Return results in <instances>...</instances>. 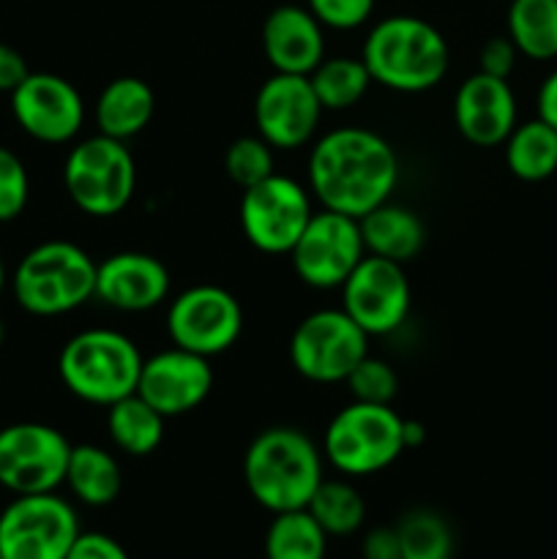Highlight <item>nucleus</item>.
I'll return each instance as SVG.
<instances>
[{"instance_id":"nucleus-4","label":"nucleus","mask_w":557,"mask_h":559,"mask_svg":"<svg viewBox=\"0 0 557 559\" xmlns=\"http://www.w3.org/2000/svg\"><path fill=\"white\" fill-rule=\"evenodd\" d=\"M98 262L71 240H44L27 249L11 271L9 289L25 314L63 317L96 298Z\"/></svg>"},{"instance_id":"nucleus-27","label":"nucleus","mask_w":557,"mask_h":559,"mask_svg":"<svg viewBox=\"0 0 557 559\" xmlns=\"http://www.w3.org/2000/svg\"><path fill=\"white\" fill-rule=\"evenodd\" d=\"M309 82L325 112H344V109L358 107L369 87L375 85L364 60L349 58V55H333L322 60L309 74Z\"/></svg>"},{"instance_id":"nucleus-24","label":"nucleus","mask_w":557,"mask_h":559,"mask_svg":"<svg viewBox=\"0 0 557 559\" xmlns=\"http://www.w3.org/2000/svg\"><path fill=\"white\" fill-rule=\"evenodd\" d=\"M164 424L167 418L156 407H151L140 393H131L107 407L109 440L126 456H151L162 445Z\"/></svg>"},{"instance_id":"nucleus-9","label":"nucleus","mask_w":557,"mask_h":559,"mask_svg":"<svg viewBox=\"0 0 557 559\" xmlns=\"http://www.w3.org/2000/svg\"><path fill=\"white\" fill-rule=\"evenodd\" d=\"M369 355V336L347 311L320 309L298 322L289 336V364L304 380L339 385Z\"/></svg>"},{"instance_id":"nucleus-20","label":"nucleus","mask_w":557,"mask_h":559,"mask_svg":"<svg viewBox=\"0 0 557 559\" xmlns=\"http://www.w3.org/2000/svg\"><path fill=\"white\" fill-rule=\"evenodd\" d=\"M262 52L276 74L309 76L325 60V27L306 5L284 3L262 22Z\"/></svg>"},{"instance_id":"nucleus-26","label":"nucleus","mask_w":557,"mask_h":559,"mask_svg":"<svg viewBox=\"0 0 557 559\" xmlns=\"http://www.w3.org/2000/svg\"><path fill=\"white\" fill-rule=\"evenodd\" d=\"M506 25L519 55L530 60L557 58V0H511Z\"/></svg>"},{"instance_id":"nucleus-12","label":"nucleus","mask_w":557,"mask_h":559,"mask_svg":"<svg viewBox=\"0 0 557 559\" xmlns=\"http://www.w3.org/2000/svg\"><path fill=\"white\" fill-rule=\"evenodd\" d=\"M167 333L175 347L216 358L233 349L244 333V309L229 289L197 284L169 300Z\"/></svg>"},{"instance_id":"nucleus-33","label":"nucleus","mask_w":557,"mask_h":559,"mask_svg":"<svg viewBox=\"0 0 557 559\" xmlns=\"http://www.w3.org/2000/svg\"><path fill=\"white\" fill-rule=\"evenodd\" d=\"M31 202V175L11 147L0 145V224L16 222Z\"/></svg>"},{"instance_id":"nucleus-14","label":"nucleus","mask_w":557,"mask_h":559,"mask_svg":"<svg viewBox=\"0 0 557 559\" xmlns=\"http://www.w3.org/2000/svg\"><path fill=\"white\" fill-rule=\"evenodd\" d=\"M342 309L366 336H391L407 322L413 289L404 265L366 254L339 287Z\"/></svg>"},{"instance_id":"nucleus-29","label":"nucleus","mask_w":557,"mask_h":559,"mask_svg":"<svg viewBox=\"0 0 557 559\" xmlns=\"http://www.w3.org/2000/svg\"><path fill=\"white\" fill-rule=\"evenodd\" d=\"M328 535L306 508L273 513L265 533V559H325Z\"/></svg>"},{"instance_id":"nucleus-11","label":"nucleus","mask_w":557,"mask_h":559,"mask_svg":"<svg viewBox=\"0 0 557 559\" xmlns=\"http://www.w3.org/2000/svg\"><path fill=\"white\" fill-rule=\"evenodd\" d=\"M71 442L60 429L20 420L0 429V489L16 495H47L66 480Z\"/></svg>"},{"instance_id":"nucleus-23","label":"nucleus","mask_w":557,"mask_h":559,"mask_svg":"<svg viewBox=\"0 0 557 559\" xmlns=\"http://www.w3.org/2000/svg\"><path fill=\"white\" fill-rule=\"evenodd\" d=\"M66 489L76 502L87 508H104L115 502L123 489L120 462L102 445H71L69 467H66Z\"/></svg>"},{"instance_id":"nucleus-15","label":"nucleus","mask_w":557,"mask_h":559,"mask_svg":"<svg viewBox=\"0 0 557 559\" xmlns=\"http://www.w3.org/2000/svg\"><path fill=\"white\" fill-rule=\"evenodd\" d=\"M9 104L22 134L42 145H69L85 126V98L74 82L52 71H31Z\"/></svg>"},{"instance_id":"nucleus-38","label":"nucleus","mask_w":557,"mask_h":559,"mask_svg":"<svg viewBox=\"0 0 557 559\" xmlns=\"http://www.w3.org/2000/svg\"><path fill=\"white\" fill-rule=\"evenodd\" d=\"M27 74H31V69H27L25 55L0 41V93L11 96L25 82Z\"/></svg>"},{"instance_id":"nucleus-42","label":"nucleus","mask_w":557,"mask_h":559,"mask_svg":"<svg viewBox=\"0 0 557 559\" xmlns=\"http://www.w3.org/2000/svg\"><path fill=\"white\" fill-rule=\"evenodd\" d=\"M5 344V322H3V317H0V347H3Z\"/></svg>"},{"instance_id":"nucleus-18","label":"nucleus","mask_w":557,"mask_h":559,"mask_svg":"<svg viewBox=\"0 0 557 559\" xmlns=\"http://www.w3.org/2000/svg\"><path fill=\"white\" fill-rule=\"evenodd\" d=\"M519 107L508 80L484 71L470 74L453 96V123L475 147H497L519 123Z\"/></svg>"},{"instance_id":"nucleus-40","label":"nucleus","mask_w":557,"mask_h":559,"mask_svg":"<svg viewBox=\"0 0 557 559\" xmlns=\"http://www.w3.org/2000/svg\"><path fill=\"white\" fill-rule=\"evenodd\" d=\"M404 448L407 451H415V448H420L426 442V426L420 424V420H407L404 418Z\"/></svg>"},{"instance_id":"nucleus-34","label":"nucleus","mask_w":557,"mask_h":559,"mask_svg":"<svg viewBox=\"0 0 557 559\" xmlns=\"http://www.w3.org/2000/svg\"><path fill=\"white\" fill-rule=\"evenodd\" d=\"M306 9L328 31H355L369 22L375 0H306Z\"/></svg>"},{"instance_id":"nucleus-39","label":"nucleus","mask_w":557,"mask_h":559,"mask_svg":"<svg viewBox=\"0 0 557 559\" xmlns=\"http://www.w3.org/2000/svg\"><path fill=\"white\" fill-rule=\"evenodd\" d=\"M535 109H538V118L557 131V69L541 82L538 96H535Z\"/></svg>"},{"instance_id":"nucleus-3","label":"nucleus","mask_w":557,"mask_h":559,"mask_svg":"<svg viewBox=\"0 0 557 559\" xmlns=\"http://www.w3.org/2000/svg\"><path fill=\"white\" fill-rule=\"evenodd\" d=\"M360 60L375 85L393 93H426L446 80L451 49L431 22L393 14L369 27Z\"/></svg>"},{"instance_id":"nucleus-13","label":"nucleus","mask_w":557,"mask_h":559,"mask_svg":"<svg viewBox=\"0 0 557 559\" xmlns=\"http://www.w3.org/2000/svg\"><path fill=\"white\" fill-rule=\"evenodd\" d=\"M287 257L306 287L339 289L366 257L360 222L325 207L315 211Z\"/></svg>"},{"instance_id":"nucleus-21","label":"nucleus","mask_w":557,"mask_h":559,"mask_svg":"<svg viewBox=\"0 0 557 559\" xmlns=\"http://www.w3.org/2000/svg\"><path fill=\"white\" fill-rule=\"evenodd\" d=\"M153 112H156L153 87L140 76H118L98 93L93 104V123L98 134L129 142L131 136L147 129Z\"/></svg>"},{"instance_id":"nucleus-6","label":"nucleus","mask_w":557,"mask_h":559,"mask_svg":"<svg viewBox=\"0 0 557 559\" xmlns=\"http://www.w3.org/2000/svg\"><path fill=\"white\" fill-rule=\"evenodd\" d=\"M404 418L391 404L349 402L322 435V456L344 478H366L391 467L404 448Z\"/></svg>"},{"instance_id":"nucleus-25","label":"nucleus","mask_w":557,"mask_h":559,"mask_svg":"<svg viewBox=\"0 0 557 559\" xmlns=\"http://www.w3.org/2000/svg\"><path fill=\"white\" fill-rule=\"evenodd\" d=\"M506 145V167L524 183H541L557 173V131L541 118L513 126Z\"/></svg>"},{"instance_id":"nucleus-1","label":"nucleus","mask_w":557,"mask_h":559,"mask_svg":"<svg viewBox=\"0 0 557 559\" xmlns=\"http://www.w3.org/2000/svg\"><path fill=\"white\" fill-rule=\"evenodd\" d=\"M399 156L391 142L364 126H339L311 142L306 189L320 207L364 218L391 200Z\"/></svg>"},{"instance_id":"nucleus-16","label":"nucleus","mask_w":557,"mask_h":559,"mask_svg":"<svg viewBox=\"0 0 557 559\" xmlns=\"http://www.w3.org/2000/svg\"><path fill=\"white\" fill-rule=\"evenodd\" d=\"M322 112L309 76L300 74L273 71L254 96L257 134L273 151H298L315 142Z\"/></svg>"},{"instance_id":"nucleus-32","label":"nucleus","mask_w":557,"mask_h":559,"mask_svg":"<svg viewBox=\"0 0 557 559\" xmlns=\"http://www.w3.org/2000/svg\"><path fill=\"white\" fill-rule=\"evenodd\" d=\"M344 385L349 388L353 402L393 404V399H396L399 393V374L393 371V366L386 364L382 358L366 355V358L349 371Z\"/></svg>"},{"instance_id":"nucleus-10","label":"nucleus","mask_w":557,"mask_h":559,"mask_svg":"<svg viewBox=\"0 0 557 559\" xmlns=\"http://www.w3.org/2000/svg\"><path fill=\"white\" fill-rule=\"evenodd\" d=\"M311 216V191L289 175L278 173L244 189L238 207L244 238L257 251L273 257L293 251Z\"/></svg>"},{"instance_id":"nucleus-28","label":"nucleus","mask_w":557,"mask_h":559,"mask_svg":"<svg viewBox=\"0 0 557 559\" xmlns=\"http://www.w3.org/2000/svg\"><path fill=\"white\" fill-rule=\"evenodd\" d=\"M306 511L325 530L328 538H349L366 524V500L347 478H325L311 495Z\"/></svg>"},{"instance_id":"nucleus-41","label":"nucleus","mask_w":557,"mask_h":559,"mask_svg":"<svg viewBox=\"0 0 557 559\" xmlns=\"http://www.w3.org/2000/svg\"><path fill=\"white\" fill-rule=\"evenodd\" d=\"M9 278H11V273H9V267H5L3 254H0V298H3L5 289H9Z\"/></svg>"},{"instance_id":"nucleus-8","label":"nucleus","mask_w":557,"mask_h":559,"mask_svg":"<svg viewBox=\"0 0 557 559\" xmlns=\"http://www.w3.org/2000/svg\"><path fill=\"white\" fill-rule=\"evenodd\" d=\"M80 533L74 506L58 491L16 495L0 511V557L66 559Z\"/></svg>"},{"instance_id":"nucleus-19","label":"nucleus","mask_w":557,"mask_h":559,"mask_svg":"<svg viewBox=\"0 0 557 559\" xmlns=\"http://www.w3.org/2000/svg\"><path fill=\"white\" fill-rule=\"evenodd\" d=\"M169 267L147 251H118L96 267V298L126 314H142L167 300Z\"/></svg>"},{"instance_id":"nucleus-17","label":"nucleus","mask_w":557,"mask_h":559,"mask_svg":"<svg viewBox=\"0 0 557 559\" xmlns=\"http://www.w3.org/2000/svg\"><path fill=\"white\" fill-rule=\"evenodd\" d=\"M213 366L211 358L189 353V349L169 347L142 360L137 393L164 418L189 415L211 396Z\"/></svg>"},{"instance_id":"nucleus-5","label":"nucleus","mask_w":557,"mask_h":559,"mask_svg":"<svg viewBox=\"0 0 557 559\" xmlns=\"http://www.w3.org/2000/svg\"><path fill=\"white\" fill-rule=\"evenodd\" d=\"M142 353L126 333L87 328L74 333L58 355V377L66 391L93 407H112L137 393Z\"/></svg>"},{"instance_id":"nucleus-35","label":"nucleus","mask_w":557,"mask_h":559,"mask_svg":"<svg viewBox=\"0 0 557 559\" xmlns=\"http://www.w3.org/2000/svg\"><path fill=\"white\" fill-rule=\"evenodd\" d=\"M519 49L513 47V41L508 36H495L481 47L478 55V71L489 76H500V80H508L517 69Z\"/></svg>"},{"instance_id":"nucleus-22","label":"nucleus","mask_w":557,"mask_h":559,"mask_svg":"<svg viewBox=\"0 0 557 559\" xmlns=\"http://www.w3.org/2000/svg\"><path fill=\"white\" fill-rule=\"evenodd\" d=\"M360 222V235H364L366 254L382 257V260L407 265L410 260L420 254L426 243V227L420 216L410 207L396 205V202H382L371 213H366Z\"/></svg>"},{"instance_id":"nucleus-7","label":"nucleus","mask_w":557,"mask_h":559,"mask_svg":"<svg viewBox=\"0 0 557 559\" xmlns=\"http://www.w3.org/2000/svg\"><path fill=\"white\" fill-rule=\"evenodd\" d=\"M63 189L76 211L109 218L126 211L137 189V164L126 142L93 134L76 140L63 162Z\"/></svg>"},{"instance_id":"nucleus-43","label":"nucleus","mask_w":557,"mask_h":559,"mask_svg":"<svg viewBox=\"0 0 557 559\" xmlns=\"http://www.w3.org/2000/svg\"><path fill=\"white\" fill-rule=\"evenodd\" d=\"M0 559H3V557H0Z\"/></svg>"},{"instance_id":"nucleus-36","label":"nucleus","mask_w":557,"mask_h":559,"mask_svg":"<svg viewBox=\"0 0 557 559\" xmlns=\"http://www.w3.org/2000/svg\"><path fill=\"white\" fill-rule=\"evenodd\" d=\"M66 559H131L129 551L118 544L115 538L104 533H85L82 530L80 538L69 549Z\"/></svg>"},{"instance_id":"nucleus-37","label":"nucleus","mask_w":557,"mask_h":559,"mask_svg":"<svg viewBox=\"0 0 557 559\" xmlns=\"http://www.w3.org/2000/svg\"><path fill=\"white\" fill-rule=\"evenodd\" d=\"M360 557L364 559H402L396 524L393 527H371L360 540Z\"/></svg>"},{"instance_id":"nucleus-31","label":"nucleus","mask_w":557,"mask_h":559,"mask_svg":"<svg viewBox=\"0 0 557 559\" xmlns=\"http://www.w3.org/2000/svg\"><path fill=\"white\" fill-rule=\"evenodd\" d=\"M224 173L235 186L249 189L276 173V151L260 134L238 136L224 153Z\"/></svg>"},{"instance_id":"nucleus-2","label":"nucleus","mask_w":557,"mask_h":559,"mask_svg":"<svg viewBox=\"0 0 557 559\" xmlns=\"http://www.w3.org/2000/svg\"><path fill=\"white\" fill-rule=\"evenodd\" d=\"M325 480V456L306 431L271 426L244 453V484L268 513L300 511Z\"/></svg>"},{"instance_id":"nucleus-30","label":"nucleus","mask_w":557,"mask_h":559,"mask_svg":"<svg viewBox=\"0 0 557 559\" xmlns=\"http://www.w3.org/2000/svg\"><path fill=\"white\" fill-rule=\"evenodd\" d=\"M402 559H453V530L446 519L429 508L404 513L396 524Z\"/></svg>"}]
</instances>
